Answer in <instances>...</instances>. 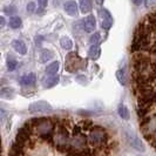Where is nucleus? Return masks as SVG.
<instances>
[{"instance_id":"obj_1","label":"nucleus","mask_w":156,"mask_h":156,"mask_svg":"<svg viewBox=\"0 0 156 156\" xmlns=\"http://www.w3.org/2000/svg\"><path fill=\"white\" fill-rule=\"evenodd\" d=\"M130 53L132 87L141 132L156 150V11L137 25Z\"/></svg>"},{"instance_id":"obj_2","label":"nucleus","mask_w":156,"mask_h":156,"mask_svg":"<svg viewBox=\"0 0 156 156\" xmlns=\"http://www.w3.org/2000/svg\"><path fill=\"white\" fill-rule=\"evenodd\" d=\"M86 68V61L80 58L76 53H69L66 58V70L67 72H78Z\"/></svg>"},{"instance_id":"obj_3","label":"nucleus","mask_w":156,"mask_h":156,"mask_svg":"<svg viewBox=\"0 0 156 156\" xmlns=\"http://www.w3.org/2000/svg\"><path fill=\"white\" fill-rule=\"evenodd\" d=\"M125 135H126V140L128 141V143H129L134 149H136V150H139V151H144V150H146V147H144L143 142L141 141L140 137L134 133L133 130H126Z\"/></svg>"},{"instance_id":"obj_4","label":"nucleus","mask_w":156,"mask_h":156,"mask_svg":"<svg viewBox=\"0 0 156 156\" xmlns=\"http://www.w3.org/2000/svg\"><path fill=\"white\" fill-rule=\"evenodd\" d=\"M28 110L30 113H51L53 108L47 101H37L30 105Z\"/></svg>"},{"instance_id":"obj_5","label":"nucleus","mask_w":156,"mask_h":156,"mask_svg":"<svg viewBox=\"0 0 156 156\" xmlns=\"http://www.w3.org/2000/svg\"><path fill=\"white\" fill-rule=\"evenodd\" d=\"M100 14L102 16V23H101L102 28L106 30V31H108L110 27L113 26V16H112L109 11L106 9V8H102L101 11H100Z\"/></svg>"},{"instance_id":"obj_6","label":"nucleus","mask_w":156,"mask_h":156,"mask_svg":"<svg viewBox=\"0 0 156 156\" xmlns=\"http://www.w3.org/2000/svg\"><path fill=\"white\" fill-rule=\"evenodd\" d=\"M82 23H83V30L87 33L94 32L95 27H96V20H95L94 16H88L87 18H85V20L82 21Z\"/></svg>"},{"instance_id":"obj_7","label":"nucleus","mask_w":156,"mask_h":156,"mask_svg":"<svg viewBox=\"0 0 156 156\" xmlns=\"http://www.w3.org/2000/svg\"><path fill=\"white\" fill-rule=\"evenodd\" d=\"M16 96V90L12 87H2L0 89V98L6 99V100H12Z\"/></svg>"},{"instance_id":"obj_8","label":"nucleus","mask_w":156,"mask_h":156,"mask_svg":"<svg viewBox=\"0 0 156 156\" xmlns=\"http://www.w3.org/2000/svg\"><path fill=\"white\" fill-rule=\"evenodd\" d=\"M65 12L70 16H75L78 14V5L75 1H67L65 4Z\"/></svg>"},{"instance_id":"obj_9","label":"nucleus","mask_w":156,"mask_h":156,"mask_svg":"<svg viewBox=\"0 0 156 156\" xmlns=\"http://www.w3.org/2000/svg\"><path fill=\"white\" fill-rule=\"evenodd\" d=\"M12 46L14 48V51L18 52L20 55H25L27 53V46H26V44L23 42V40H14L12 42Z\"/></svg>"},{"instance_id":"obj_10","label":"nucleus","mask_w":156,"mask_h":156,"mask_svg":"<svg viewBox=\"0 0 156 156\" xmlns=\"http://www.w3.org/2000/svg\"><path fill=\"white\" fill-rule=\"evenodd\" d=\"M37 81V76L34 73H30V74H26L23 75V78L20 79V83L23 85V86H32L34 85Z\"/></svg>"},{"instance_id":"obj_11","label":"nucleus","mask_w":156,"mask_h":156,"mask_svg":"<svg viewBox=\"0 0 156 156\" xmlns=\"http://www.w3.org/2000/svg\"><path fill=\"white\" fill-rule=\"evenodd\" d=\"M88 55L92 60H98L101 55V48L99 46V44H95V45H92L89 51H88Z\"/></svg>"},{"instance_id":"obj_12","label":"nucleus","mask_w":156,"mask_h":156,"mask_svg":"<svg viewBox=\"0 0 156 156\" xmlns=\"http://www.w3.org/2000/svg\"><path fill=\"white\" fill-rule=\"evenodd\" d=\"M117 113H119V115H120V117H121L122 120L128 121V120L130 119V113H129V109L126 107L123 103H120V105H119V107H117Z\"/></svg>"},{"instance_id":"obj_13","label":"nucleus","mask_w":156,"mask_h":156,"mask_svg":"<svg viewBox=\"0 0 156 156\" xmlns=\"http://www.w3.org/2000/svg\"><path fill=\"white\" fill-rule=\"evenodd\" d=\"M60 68V63L59 61H54V62H52L51 65H48L46 67V74L48 76H54L55 74L58 73V70Z\"/></svg>"},{"instance_id":"obj_14","label":"nucleus","mask_w":156,"mask_h":156,"mask_svg":"<svg viewBox=\"0 0 156 156\" xmlns=\"http://www.w3.org/2000/svg\"><path fill=\"white\" fill-rule=\"evenodd\" d=\"M93 8V2L92 0H80V11L86 14V13H89Z\"/></svg>"},{"instance_id":"obj_15","label":"nucleus","mask_w":156,"mask_h":156,"mask_svg":"<svg viewBox=\"0 0 156 156\" xmlns=\"http://www.w3.org/2000/svg\"><path fill=\"white\" fill-rule=\"evenodd\" d=\"M8 25H9V27H11V28H13V30H18V28H20V27L23 26V20H21V18H20V16H14L9 19Z\"/></svg>"},{"instance_id":"obj_16","label":"nucleus","mask_w":156,"mask_h":156,"mask_svg":"<svg viewBox=\"0 0 156 156\" xmlns=\"http://www.w3.org/2000/svg\"><path fill=\"white\" fill-rule=\"evenodd\" d=\"M53 56H54V53L52 51H49V49H42L41 53H40V61L41 62H47Z\"/></svg>"},{"instance_id":"obj_17","label":"nucleus","mask_w":156,"mask_h":156,"mask_svg":"<svg viewBox=\"0 0 156 156\" xmlns=\"http://www.w3.org/2000/svg\"><path fill=\"white\" fill-rule=\"evenodd\" d=\"M60 46L62 47L63 49H67V51H69L73 48V41L70 40V38L68 37H62L61 39H60Z\"/></svg>"},{"instance_id":"obj_18","label":"nucleus","mask_w":156,"mask_h":156,"mask_svg":"<svg viewBox=\"0 0 156 156\" xmlns=\"http://www.w3.org/2000/svg\"><path fill=\"white\" fill-rule=\"evenodd\" d=\"M116 79L119 80V82L125 86L127 83V78H126V70L123 68H120V69L116 70Z\"/></svg>"},{"instance_id":"obj_19","label":"nucleus","mask_w":156,"mask_h":156,"mask_svg":"<svg viewBox=\"0 0 156 156\" xmlns=\"http://www.w3.org/2000/svg\"><path fill=\"white\" fill-rule=\"evenodd\" d=\"M59 76L56 75V76H53L52 79H48L46 81V85H45V88H52V87H54L55 85H58L59 83Z\"/></svg>"},{"instance_id":"obj_20","label":"nucleus","mask_w":156,"mask_h":156,"mask_svg":"<svg viewBox=\"0 0 156 156\" xmlns=\"http://www.w3.org/2000/svg\"><path fill=\"white\" fill-rule=\"evenodd\" d=\"M100 39H101V34L99 32H96L89 38V42H90V45H95V44H99Z\"/></svg>"},{"instance_id":"obj_21","label":"nucleus","mask_w":156,"mask_h":156,"mask_svg":"<svg viewBox=\"0 0 156 156\" xmlns=\"http://www.w3.org/2000/svg\"><path fill=\"white\" fill-rule=\"evenodd\" d=\"M16 65H18L16 60H14L13 58H8V60H7V68H8V70H9V72H12V70L16 69Z\"/></svg>"},{"instance_id":"obj_22","label":"nucleus","mask_w":156,"mask_h":156,"mask_svg":"<svg viewBox=\"0 0 156 156\" xmlns=\"http://www.w3.org/2000/svg\"><path fill=\"white\" fill-rule=\"evenodd\" d=\"M4 12H5V14H7V16H12V14H14L16 12V8L14 6H7V7L4 8Z\"/></svg>"},{"instance_id":"obj_23","label":"nucleus","mask_w":156,"mask_h":156,"mask_svg":"<svg viewBox=\"0 0 156 156\" xmlns=\"http://www.w3.org/2000/svg\"><path fill=\"white\" fill-rule=\"evenodd\" d=\"M76 81H78V82H80L81 85H83V86L88 83V79H87L85 75H80V76H76Z\"/></svg>"},{"instance_id":"obj_24","label":"nucleus","mask_w":156,"mask_h":156,"mask_svg":"<svg viewBox=\"0 0 156 156\" xmlns=\"http://www.w3.org/2000/svg\"><path fill=\"white\" fill-rule=\"evenodd\" d=\"M35 11V4L34 2H28V5H27V12L28 13H33Z\"/></svg>"},{"instance_id":"obj_25","label":"nucleus","mask_w":156,"mask_h":156,"mask_svg":"<svg viewBox=\"0 0 156 156\" xmlns=\"http://www.w3.org/2000/svg\"><path fill=\"white\" fill-rule=\"evenodd\" d=\"M38 2H39V6L41 8H45L47 7V4H48V0H38Z\"/></svg>"},{"instance_id":"obj_26","label":"nucleus","mask_w":156,"mask_h":156,"mask_svg":"<svg viewBox=\"0 0 156 156\" xmlns=\"http://www.w3.org/2000/svg\"><path fill=\"white\" fill-rule=\"evenodd\" d=\"M156 4V0H146V6L147 7H151Z\"/></svg>"},{"instance_id":"obj_27","label":"nucleus","mask_w":156,"mask_h":156,"mask_svg":"<svg viewBox=\"0 0 156 156\" xmlns=\"http://www.w3.org/2000/svg\"><path fill=\"white\" fill-rule=\"evenodd\" d=\"M0 23H1V27H5V18L4 16H0Z\"/></svg>"},{"instance_id":"obj_28","label":"nucleus","mask_w":156,"mask_h":156,"mask_svg":"<svg viewBox=\"0 0 156 156\" xmlns=\"http://www.w3.org/2000/svg\"><path fill=\"white\" fill-rule=\"evenodd\" d=\"M142 1H143V0H134V2H135L136 5H139V6H140L141 4H142Z\"/></svg>"},{"instance_id":"obj_29","label":"nucleus","mask_w":156,"mask_h":156,"mask_svg":"<svg viewBox=\"0 0 156 156\" xmlns=\"http://www.w3.org/2000/svg\"><path fill=\"white\" fill-rule=\"evenodd\" d=\"M95 1H96V4H98V5H102L105 0H95Z\"/></svg>"}]
</instances>
